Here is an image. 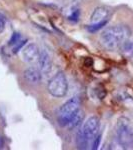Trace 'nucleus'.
<instances>
[{"label":"nucleus","mask_w":133,"mask_h":150,"mask_svg":"<svg viewBox=\"0 0 133 150\" xmlns=\"http://www.w3.org/2000/svg\"><path fill=\"white\" fill-rule=\"evenodd\" d=\"M129 29L124 25H114L106 28L100 35V42L107 50H116L129 36Z\"/></svg>","instance_id":"obj_1"},{"label":"nucleus","mask_w":133,"mask_h":150,"mask_svg":"<svg viewBox=\"0 0 133 150\" xmlns=\"http://www.w3.org/2000/svg\"><path fill=\"white\" fill-rule=\"evenodd\" d=\"M115 132L118 144L123 149H133V130L126 117L118 118Z\"/></svg>","instance_id":"obj_2"},{"label":"nucleus","mask_w":133,"mask_h":150,"mask_svg":"<svg viewBox=\"0 0 133 150\" xmlns=\"http://www.w3.org/2000/svg\"><path fill=\"white\" fill-rule=\"evenodd\" d=\"M81 101L78 97H73L67 100L58 111L57 120L60 126H67L71 118L80 109Z\"/></svg>","instance_id":"obj_3"},{"label":"nucleus","mask_w":133,"mask_h":150,"mask_svg":"<svg viewBox=\"0 0 133 150\" xmlns=\"http://www.w3.org/2000/svg\"><path fill=\"white\" fill-rule=\"evenodd\" d=\"M47 90L53 97H64L68 90V82L64 72L59 71L48 82Z\"/></svg>","instance_id":"obj_4"},{"label":"nucleus","mask_w":133,"mask_h":150,"mask_svg":"<svg viewBox=\"0 0 133 150\" xmlns=\"http://www.w3.org/2000/svg\"><path fill=\"white\" fill-rule=\"evenodd\" d=\"M99 126H100V120L97 116L93 115L87 118L85 122H83L81 128L77 134L80 135L82 138H84L88 143H90L91 140L95 138L99 131Z\"/></svg>","instance_id":"obj_5"},{"label":"nucleus","mask_w":133,"mask_h":150,"mask_svg":"<svg viewBox=\"0 0 133 150\" xmlns=\"http://www.w3.org/2000/svg\"><path fill=\"white\" fill-rule=\"evenodd\" d=\"M40 50L35 43H29L22 49V58L25 62L30 64L37 63L39 59Z\"/></svg>","instance_id":"obj_6"},{"label":"nucleus","mask_w":133,"mask_h":150,"mask_svg":"<svg viewBox=\"0 0 133 150\" xmlns=\"http://www.w3.org/2000/svg\"><path fill=\"white\" fill-rule=\"evenodd\" d=\"M38 68L42 72V74H48L52 69V59L49 53L46 50H41L39 59L37 61Z\"/></svg>","instance_id":"obj_7"},{"label":"nucleus","mask_w":133,"mask_h":150,"mask_svg":"<svg viewBox=\"0 0 133 150\" xmlns=\"http://www.w3.org/2000/svg\"><path fill=\"white\" fill-rule=\"evenodd\" d=\"M24 79L30 84H37L41 81L42 78V72L38 67L31 66L24 71Z\"/></svg>","instance_id":"obj_8"},{"label":"nucleus","mask_w":133,"mask_h":150,"mask_svg":"<svg viewBox=\"0 0 133 150\" xmlns=\"http://www.w3.org/2000/svg\"><path fill=\"white\" fill-rule=\"evenodd\" d=\"M109 9L106 8L103 6H99L96 7L94 9V11L92 12V15H91V22L95 23V22H100L103 20H107V17L109 16Z\"/></svg>","instance_id":"obj_9"},{"label":"nucleus","mask_w":133,"mask_h":150,"mask_svg":"<svg viewBox=\"0 0 133 150\" xmlns=\"http://www.w3.org/2000/svg\"><path fill=\"white\" fill-rule=\"evenodd\" d=\"M83 119H84V112L81 109H79L76 112V114L71 118V120L67 124V127L69 129H74V128H76L77 126H79L81 124Z\"/></svg>","instance_id":"obj_10"},{"label":"nucleus","mask_w":133,"mask_h":150,"mask_svg":"<svg viewBox=\"0 0 133 150\" xmlns=\"http://www.w3.org/2000/svg\"><path fill=\"white\" fill-rule=\"evenodd\" d=\"M120 49H121L122 53L125 56H127V57L132 56L133 55V39L127 38V39L121 44Z\"/></svg>","instance_id":"obj_11"},{"label":"nucleus","mask_w":133,"mask_h":150,"mask_svg":"<svg viewBox=\"0 0 133 150\" xmlns=\"http://www.w3.org/2000/svg\"><path fill=\"white\" fill-rule=\"evenodd\" d=\"M106 24H107V20H103V21H100V22L92 23V24H90V25L87 26V30H88L89 32H91V33L96 32V31H98L99 29L104 27Z\"/></svg>","instance_id":"obj_12"},{"label":"nucleus","mask_w":133,"mask_h":150,"mask_svg":"<svg viewBox=\"0 0 133 150\" xmlns=\"http://www.w3.org/2000/svg\"><path fill=\"white\" fill-rule=\"evenodd\" d=\"M79 17H80V9L75 8V9H73V10L70 12V14L68 16V19L70 21L76 22V21H78Z\"/></svg>","instance_id":"obj_13"},{"label":"nucleus","mask_w":133,"mask_h":150,"mask_svg":"<svg viewBox=\"0 0 133 150\" xmlns=\"http://www.w3.org/2000/svg\"><path fill=\"white\" fill-rule=\"evenodd\" d=\"M20 40H21L20 34H19V33H17V32H14L13 34H12L11 37H10V39H9V43H8V44L10 45V46L13 47L14 45H15L17 42H19Z\"/></svg>","instance_id":"obj_14"},{"label":"nucleus","mask_w":133,"mask_h":150,"mask_svg":"<svg viewBox=\"0 0 133 150\" xmlns=\"http://www.w3.org/2000/svg\"><path fill=\"white\" fill-rule=\"evenodd\" d=\"M26 42H27V40H26V39H24V40L21 39L20 41H19V42H17L13 46V48H12V52H13V53H17L19 50L22 49V47L26 44Z\"/></svg>","instance_id":"obj_15"},{"label":"nucleus","mask_w":133,"mask_h":150,"mask_svg":"<svg viewBox=\"0 0 133 150\" xmlns=\"http://www.w3.org/2000/svg\"><path fill=\"white\" fill-rule=\"evenodd\" d=\"M100 141H101V134H98L95 136V139L93 141V144H92V149L93 150H96L98 149V146L100 144Z\"/></svg>","instance_id":"obj_16"},{"label":"nucleus","mask_w":133,"mask_h":150,"mask_svg":"<svg viewBox=\"0 0 133 150\" xmlns=\"http://www.w3.org/2000/svg\"><path fill=\"white\" fill-rule=\"evenodd\" d=\"M5 25H6L5 19H4L3 16L0 14V34L4 31V29H5Z\"/></svg>","instance_id":"obj_17"},{"label":"nucleus","mask_w":133,"mask_h":150,"mask_svg":"<svg viewBox=\"0 0 133 150\" xmlns=\"http://www.w3.org/2000/svg\"><path fill=\"white\" fill-rule=\"evenodd\" d=\"M3 145V140H2V138H1V136H0V147Z\"/></svg>","instance_id":"obj_18"}]
</instances>
